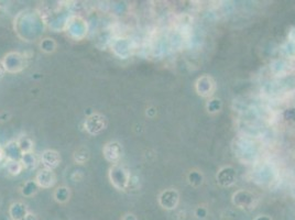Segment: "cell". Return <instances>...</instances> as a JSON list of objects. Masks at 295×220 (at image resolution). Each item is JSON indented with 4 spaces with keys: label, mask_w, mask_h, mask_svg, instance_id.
I'll return each mask as SVG.
<instances>
[{
    "label": "cell",
    "mask_w": 295,
    "mask_h": 220,
    "mask_svg": "<svg viewBox=\"0 0 295 220\" xmlns=\"http://www.w3.org/2000/svg\"><path fill=\"white\" fill-rule=\"evenodd\" d=\"M14 32L22 41L33 42L41 40L46 28L45 22L39 10H22L14 17Z\"/></svg>",
    "instance_id": "1"
},
{
    "label": "cell",
    "mask_w": 295,
    "mask_h": 220,
    "mask_svg": "<svg viewBox=\"0 0 295 220\" xmlns=\"http://www.w3.org/2000/svg\"><path fill=\"white\" fill-rule=\"evenodd\" d=\"M48 27L53 32H62L65 31L68 19L71 18L72 13L69 12L66 6L59 5L56 8H46L44 10H39Z\"/></svg>",
    "instance_id": "2"
},
{
    "label": "cell",
    "mask_w": 295,
    "mask_h": 220,
    "mask_svg": "<svg viewBox=\"0 0 295 220\" xmlns=\"http://www.w3.org/2000/svg\"><path fill=\"white\" fill-rule=\"evenodd\" d=\"M65 32L74 41H82L89 32V23L80 14H72L68 19Z\"/></svg>",
    "instance_id": "3"
},
{
    "label": "cell",
    "mask_w": 295,
    "mask_h": 220,
    "mask_svg": "<svg viewBox=\"0 0 295 220\" xmlns=\"http://www.w3.org/2000/svg\"><path fill=\"white\" fill-rule=\"evenodd\" d=\"M2 61L6 72L10 74L20 73L28 66V59L26 55L17 51L8 52Z\"/></svg>",
    "instance_id": "4"
},
{
    "label": "cell",
    "mask_w": 295,
    "mask_h": 220,
    "mask_svg": "<svg viewBox=\"0 0 295 220\" xmlns=\"http://www.w3.org/2000/svg\"><path fill=\"white\" fill-rule=\"evenodd\" d=\"M84 130L86 131L89 136H98L103 133L108 127L107 117L100 113H93L86 117L84 120Z\"/></svg>",
    "instance_id": "5"
},
{
    "label": "cell",
    "mask_w": 295,
    "mask_h": 220,
    "mask_svg": "<svg viewBox=\"0 0 295 220\" xmlns=\"http://www.w3.org/2000/svg\"><path fill=\"white\" fill-rule=\"evenodd\" d=\"M110 184L118 191H125L130 180L129 171L120 164H114L108 172Z\"/></svg>",
    "instance_id": "6"
},
{
    "label": "cell",
    "mask_w": 295,
    "mask_h": 220,
    "mask_svg": "<svg viewBox=\"0 0 295 220\" xmlns=\"http://www.w3.org/2000/svg\"><path fill=\"white\" fill-rule=\"evenodd\" d=\"M123 150L122 145L118 141H109L103 148V155L107 162L114 164H118L122 158Z\"/></svg>",
    "instance_id": "7"
},
{
    "label": "cell",
    "mask_w": 295,
    "mask_h": 220,
    "mask_svg": "<svg viewBox=\"0 0 295 220\" xmlns=\"http://www.w3.org/2000/svg\"><path fill=\"white\" fill-rule=\"evenodd\" d=\"M109 48L116 57L119 59H128L131 54V43L127 38L118 36L113 39Z\"/></svg>",
    "instance_id": "8"
},
{
    "label": "cell",
    "mask_w": 295,
    "mask_h": 220,
    "mask_svg": "<svg viewBox=\"0 0 295 220\" xmlns=\"http://www.w3.org/2000/svg\"><path fill=\"white\" fill-rule=\"evenodd\" d=\"M40 161H41L43 169L54 171L61 165L62 158H61V154L58 151L52 150V149H48V150H44L41 153Z\"/></svg>",
    "instance_id": "9"
},
{
    "label": "cell",
    "mask_w": 295,
    "mask_h": 220,
    "mask_svg": "<svg viewBox=\"0 0 295 220\" xmlns=\"http://www.w3.org/2000/svg\"><path fill=\"white\" fill-rule=\"evenodd\" d=\"M34 180L40 188L48 190V188L53 187L57 183V174L56 172L48 169H41L36 173Z\"/></svg>",
    "instance_id": "10"
},
{
    "label": "cell",
    "mask_w": 295,
    "mask_h": 220,
    "mask_svg": "<svg viewBox=\"0 0 295 220\" xmlns=\"http://www.w3.org/2000/svg\"><path fill=\"white\" fill-rule=\"evenodd\" d=\"M3 153L6 161H21L23 155L17 140H11L7 142L3 148Z\"/></svg>",
    "instance_id": "11"
},
{
    "label": "cell",
    "mask_w": 295,
    "mask_h": 220,
    "mask_svg": "<svg viewBox=\"0 0 295 220\" xmlns=\"http://www.w3.org/2000/svg\"><path fill=\"white\" fill-rule=\"evenodd\" d=\"M29 213L30 210L28 206L22 201H14L9 207V216L11 220H22Z\"/></svg>",
    "instance_id": "12"
},
{
    "label": "cell",
    "mask_w": 295,
    "mask_h": 220,
    "mask_svg": "<svg viewBox=\"0 0 295 220\" xmlns=\"http://www.w3.org/2000/svg\"><path fill=\"white\" fill-rule=\"evenodd\" d=\"M53 198L59 204H66L71 199V190L67 186H59L53 193Z\"/></svg>",
    "instance_id": "13"
},
{
    "label": "cell",
    "mask_w": 295,
    "mask_h": 220,
    "mask_svg": "<svg viewBox=\"0 0 295 220\" xmlns=\"http://www.w3.org/2000/svg\"><path fill=\"white\" fill-rule=\"evenodd\" d=\"M39 190H40V187H39L35 180L29 179L21 186L20 192H21V195L23 196V197L30 198V197H32V196H34L39 192Z\"/></svg>",
    "instance_id": "14"
},
{
    "label": "cell",
    "mask_w": 295,
    "mask_h": 220,
    "mask_svg": "<svg viewBox=\"0 0 295 220\" xmlns=\"http://www.w3.org/2000/svg\"><path fill=\"white\" fill-rule=\"evenodd\" d=\"M39 46H40V50L43 53L51 54L57 51L58 43L52 38H42L40 42H39Z\"/></svg>",
    "instance_id": "15"
},
{
    "label": "cell",
    "mask_w": 295,
    "mask_h": 220,
    "mask_svg": "<svg viewBox=\"0 0 295 220\" xmlns=\"http://www.w3.org/2000/svg\"><path fill=\"white\" fill-rule=\"evenodd\" d=\"M89 156H90V152L87 148L85 146H81L77 149V150L74 152L73 154V160L76 164H86L89 160Z\"/></svg>",
    "instance_id": "16"
},
{
    "label": "cell",
    "mask_w": 295,
    "mask_h": 220,
    "mask_svg": "<svg viewBox=\"0 0 295 220\" xmlns=\"http://www.w3.org/2000/svg\"><path fill=\"white\" fill-rule=\"evenodd\" d=\"M17 142L21 149L22 153H29V152H33V148H34V142L33 140L31 139L28 136H20L17 139Z\"/></svg>",
    "instance_id": "17"
},
{
    "label": "cell",
    "mask_w": 295,
    "mask_h": 220,
    "mask_svg": "<svg viewBox=\"0 0 295 220\" xmlns=\"http://www.w3.org/2000/svg\"><path fill=\"white\" fill-rule=\"evenodd\" d=\"M21 163L23 165L25 170H33L36 168L38 165V159L33 152L29 153H23L21 158Z\"/></svg>",
    "instance_id": "18"
},
{
    "label": "cell",
    "mask_w": 295,
    "mask_h": 220,
    "mask_svg": "<svg viewBox=\"0 0 295 220\" xmlns=\"http://www.w3.org/2000/svg\"><path fill=\"white\" fill-rule=\"evenodd\" d=\"M6 170L11 176H18L25 170L21 161H6Z\"/></svg>",
    "instance_id": "19"
},
{
    "label": "cell",
    "mask_w": 295,
    "mask_h": 220,
    "mask_svg": "<svg viewBox=\"0 0 295 220\" xmlns=\"http://www.w3.org/2000/svg\"><path fill=\"white\" fill-rule=\"evenodd\" d=\"M7 72H6V69H5V67H4V64H3V61L0 60V81L3 80L4 78V76H5V74H6Z\"/></svg>",
    "instance_id": "20"
},
{
    "label": "cell",
    "mask_w": 295,
    "mask_h": 220,
    "mask_svg": "<svg viewBox=\"0 0 295 220\" xmlns=\"http://www.w3.org/2000/svg\"><path fill=\"white\" fill-rule=\"evenodd\" d=\"M121 220H138V219L134 214H126V215L122 216Z\"/></svg>",
    "instance_id": "21"
},
{
    "label": "cell",
    "mask_w": 295,
    "mask_h": 220,
    "mask_svg": "<svg viewBox=\"0 0 295 220\" xmlns=\"http://www.w3.org/2000/svg\"><path fill=\"white\" fill-rule=\"evenodd\" d=\"M22 220H39V218L36 217L35 214L33 213H29L25 218H23Z\"/></svg>",
    "instance_id": "22"
},
{
    "label": "cell",
    "mask_w": 295,
    "mask_h": 220,
    "mask_svg": "<svg viewBox=\"0 0 295 220\" xmlns=\"http://www.w3.org/2000/svg\"><path fill=\"white\" fill-rule=\"evenodd\" d=\"M0 152H3V148L2 146H0Z\"/></svg>",
    "instance_id": "23"
},
{
    "label": "cell",
    "mask_w": 295,
    "mask_h": 220,
    "mask_svg": "<svg viewBox=\"0 0 295 220\" xmlns=\"http://www.w3.org/2000/svg\"><path fill=\"white\" fill-rule=\"evenodd\" d=\"M262 220H269V219H267V218H263Z\"/></svg>",
    "instance_id": "24"
}]
</instances>
